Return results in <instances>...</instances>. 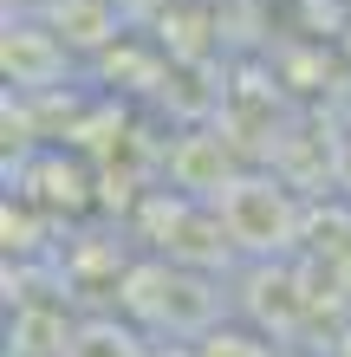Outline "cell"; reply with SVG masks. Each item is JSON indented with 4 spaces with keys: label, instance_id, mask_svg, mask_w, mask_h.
<instances>
[{
    "label": "cell",
    "instance_id": "obj_2",
    "mask_svg": "<svg viewBox=\"0 0 351 357\" xmlns=\"http://www.w3.org/2000/svg\"><path fill=\"white\" fill-rule=\"evenodd\" d=\"M202 357H260V344H247V338H221V331H215V338L202 344Z\"/></svg>",
    "mask_w": 351,
    "mask_h": 357
},
{
    "label": "cell",
    "instance_id": "obj_1",
    "mask_svg": "<svg viewBox=\"0 0 351 357\" xmlns=\"http://www.w3.org/2000/svg\"><path fill=\"white\" fill-rule=\"evenodd\" d=\"M66 357H143V351H137L130 331H117V325H85L66 344Z\"/></svg>",
    "mask_w": 351,
    "mask_h": 357
}]
</instances>
